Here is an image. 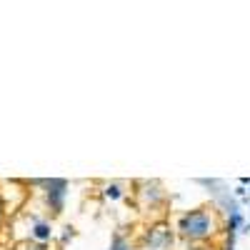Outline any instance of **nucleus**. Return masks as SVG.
I'll use <instances>...</instances> for the list:
<instances>
[{"label":"nucleus","instance_id":"1","mask_svg":"<svg viewBox=\"0 0 250 250\" xmlns=\"http://www.w3.org/2000/svg\"><path fill=\"white\" fill-rule=\"evenodd\" d=\"M178 230L183 238H190V240H205L215 233V220L213 215L198 208V210H188L180 220H178Z\"/></svg>","mask_w":250,"mask_h":250},{"label":"nucleus","instance_id":"2","mask_svg":"<svg viewBox=\"0 0 250 250\" xmlns=\"http://www.w3.org/2000/svg\"><path fill=\"white\" fill-rule=\"evenodd\" d=\"M33 185L45 190V203L53 210V215H60L65 210V198H68V180L65 178H48V180H33Z\"/></svg>","mask_w":250,"mask_h":250},{"label":"nucleus","instance_id":"3","mask_svg":"<svg viewBox=\"0 0 250 250\" xmlns=\"http://www.w3.org/2000/svg\"><path fill=\"white\" fill-rule=\"evenodd\" d=\"M30 238L33 240H38L40 245L43 243H48L50 238H53V225L48 223V220H33V228H30Z\"/></svg>","mask_w":250,"mask_h":250},{"label":"nucleus","instance_id":"4","mask_svg":"<svg viewBox=\"0 0 250 250\" xmlns=\"http://www.w3.org/2000/svg\"><path fill=\"white\" fill-rule=\"evenodd\" d=\"M105 198H110V200H120V198H123V188H120L118 183L105 185Z\"/></svg>","mask_w":250,"mask_h":250},{"label":"nucleus","instance_id":"5","mask_svg":"<svg viewBox=\"0 0 250 250\" xmlns=\"http://www.w3.org/2000/svg\"><path fill=\"white\" fill-rule=\"evenodd\" d=\"M110 250H133V248H130V243L125 240L123 235H113V240H110Z\"/></svg>","mask_w":250,"mask_h":250},{"label":"nucleus","instance_id":"6","mask_svg":"<svg viewBox=\"0 0 250 250\" xmlns=\"http://www.w3.org/2000/svg\"><path fill=\"white\" fill-rule=\"evenodd\" d=\"M3 218H5V200L0 195V225H3Z\"/></svg>","mask_w":250,"mask_h":250}]
</instances>
